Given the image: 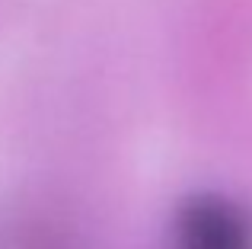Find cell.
I'll list each match as a JSON object with an SVG mask.
<instances>
[{
  "instance_id": "cell-1",
  "label": "cell",
  "mask_w": 252,
  "mask_h": 249,
  "mask_svg": "<svg viewBox=\"0 0 252 249\" xmlns=\"http://www.w3.org/2000/svg\"><path fill=\"white\" fill-rule=\"evenodd\" d=\"M172 249H252V224L233 201L204 195L179 211Z\"/></svg>"
}]
</instances>
